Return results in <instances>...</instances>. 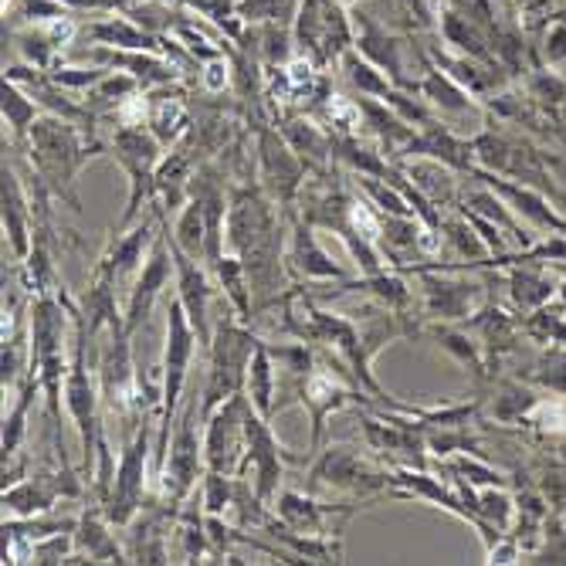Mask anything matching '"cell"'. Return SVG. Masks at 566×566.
I'll return each instance as SVG.
<instances>
[{
  "label": "cell",
  "instance_id": "obj_1",
  "mask_svg": "<svg viewBox=\"0 0 566 566\" xmlns=\"http://www.w3.org/2000/svg\"><path fill=\"white\" fill-rule=\"evenodd\" d=\"M28 146H31V167L34 174L48 184L51 197H59L65 203H72L75 211H82V200L75 193V177L78 170L102 153V143H88L75 123L62 119V116H44L31 126L28 133Z\"/></svg>",
  "mask_w": 566,
  "mask_h": 566
},
{
  "label": "cell",
  "instance_id": "obj_2",
  "mask_svg": "<svg viewBox=\"0 0 566 566\" xmlns=\"http://www.w3.org/2000/svg\"><path fill=\"white\" fill-rule=\"evenodd\" d=\"M65 316L69 305L62 295L38 292L34 308H31V346H28V370L38 374L44 400H48V418L59 424L62 418V380L69 377L65 364Z\"/></svg>",
  "mask_w": 566,
  "mask_h": 566
},
{
  "label": "cell",
  "instance_id": "obj_3",
  "mask_svg": "<svg viewBox=\"0 0 566 566\" xmlns=\"http://www.w3.org/2000/svg\"><path fill=\"white\" fill-rule=\"evenodd\" d=\"M254 346H259V336L248 329V323L238 313L234 316L224 313L218 329H214L211 349H208L211 364H208V380H203V390H200L203 421H208L224 400H231L234 394L244 390Z\"/></svg>",
  "mask_w": 566,
  "mask_h": 566
},
{
  "label": "cell",
  "instance_id": "obj_4",
  "mask_svg": "<svg viewBox=\"0 0 566 566\" xmlns=\"http://www.w3.org/2000/svg\"><path fill=\"white\" fill-rule=\"evenodd\" d=\"M197 333L184 313V302L174 298L170 313H167V346H164V407H160V421H157V444H153V479H160L164 461L170 451V431L177 428V407H180V394L187 384V370L193 359V346H197Z\"/></svg>",
  "mask_w": 566,
  "mask_h": 566
},
{
  "label": "cell",
  "instance_id": "obj_5",
  "mask_svg": "<svg viewBox=\"0 0 566 566\" xmlns=\"http://www.w3.org/2000/svg\"><path fill=\"white\" fill-rule=\"evenodd\" d=\"M203 469H208V461H203V410H200V400L190 397L177 415V431L170 438L164 472L157 479L164 505L180 512V505L197 492Z\"/></svg>",
  "mask_w": 566,
  "mask_h": 566
},
{
  "label": "cell",
  "instance_id": "obj_6",
  "mask_svg": "<svg viewBox=\"0 0 566 566\" xmlns=\"http://www.w3.org/2000/svg\"><path fill=\"white\" fill-rule=\"evenodd\" d=\"M113 153L129 177V208L119 218V231L133 228L143 214V203L157 200V170L164 157V143L149 126H119L113 136Z\"/></svg>",
  "mask_w": 566,
  "mask_h": 566
},
{
  "label": "cell",
  "instance_id": "obj_7",
  "mask_svg": "<svg viewBox=\"0 0 566 566\" xmlns=\"http://www.w3.org/2000/svg\"><path fill=\"white\" fill-rule=\"evenodd\" d=\"M149 421H139L123 448L119 469H116V482L109 499L102 502V516L113 523V530H126L143 509V492H146V461H149Z\"/></svg>",
  "mask_w": 566,
  "mask_h": 566
},
{
  "label": "cell",
  "instance_id": "obj_8",
  "mask_svg": "<svg viewBox=\"0 0 566 566\" xmlns=\"http://www.w3.org/2000/svg\"><path fill=\"white\" fill-rule=\"evenodd\" d=\"M244 410H248V394L241 390L203 421V461H208V472H224L241 479L248 458Z\"/></svg>",
  "mask_w": 566,
  "mask_h": 566
},
{
  "label": "cell",
  "instance_id": "obj_9",
  "mask_svg": "<svg viewBox=\"0 0 566 566\" xmlns=\"http://www.w3.org/2000/svg\"><path fill=\"white\" fill-rule=\"evenodd\" d=\"M308 479H313V482H308V489H313V492L329 489V492H346V495H356V499H367V495L380 492L384 485H390V472L374 469L367 458H359L346 444L326 448L313 461V472H308Z\"/></svg>",
  "mask_w": 566,
  "mask_h": 566
},
{
  "label": "cell",
  "instance_id": "obj_10",
  "mask_svg": "<svg viewBox=\"0 0 566 566\" xmlns=\"http://www.w3.org/2000/svg\"><path fill=\"white\" fill-rule=\"evenodd\" d=\"M259 180H262V190L275 203H282V211L292 208V200L298 197L302 180H305L302 157L285 143V136L272 129H262L259 136Z\"/></svg>",
  "mask_w": 566,
  "mask_h": 566
},
{
  "label": "cell",
  "instance_id": "obj_11",
  "mask_svg": "<svg viewBox=\"0 0 566 566\" xmlns=\"http://www.w3.org/2000/svg\"><path fill=\"white\" fill-rule=\"evenodd\" d=\"M164 228H167V241H170L174 265H177V298L184 302V313H187V319H190V326H193L200 346H203V349H211L214 333H211V323H208V305H211V298H214V285H211L208 272H203V269L197 265L200 259H193V254H187V251L177 244V238H174V231H170L167 221H164Z\"/></svg>",
  "mask_w": 566,
  "mask_h": 566
},
{
  "label": "cell",
  "instance_id": "obj_12",
  "mask_svg": "<svg viewBox=\"0 0 566 566\" xmlns=\"http://www.w3.org/2000/svg\"><path fill=\"white\" fill-rule=\"evenodd\" d=\"M174 272H177V265H174V251H170L167 228H164L157 238H153L146 259H143V269H139V279L129 292V305H126V329L129 333H136L149 319L153 302L160 298V292L167 289Z\"/></svg>",
  "mask_w": 566,
  "mask_h": 566
},
{
  "label": "cell",
  "instance_id": "obj_13",
  "mask_svg": "<svg viewBox=\"0 0 566 566\" xmlns=\"http://www.w3.org/2000/svg\"><path fill=\"white\" fill-rule=\"evenodd\" d=\"M353 18V31H356V51L364 59H370L397 88H403V92H418V85L415 82H407L403 78V62H400V38H394V34H387L370 14H364V11H353L349 14Z\"/></svg>",
  "mask_w": 566,
  "mask_h": 566
},
{
  "label": "cell",
  "instance_id": "obj_14",
  "mask_svg": "<svg viewBox=\"0 0 566 566\" xmlns=\"http://www.w3.org/2000/svg\"><path fill=\"white\" fill-rule=\"evenodd\" d=\"M285 269L289 275L295 279H305V282H343L346 272L339 265H333L329 254L319 248L316 241V231L308 221H292V244L285 251Z\"/></svg>",
  "mask_w": 566,
  "mask_h": 566
},
{
  "label": "cell",
  "instance_id": "obj_15",
  "mask_svg": "<svg viewBox=\"0 0 566 566\" xmlns=\"http://www.w3.org/2000/svg\"><path fill=\"white\" fill-rule=\"evenodd\" d=\"M95 62H102L106 69H116V72H129L143 88L174 85L177 72H180V65L160 59V51H123V48L116 51L109 44L95 48Z\"/></svg>",
  "mask_w": 566,
  "mask_h": 566
},
{
  "label": "cell",
  "instance_id": "obj_16",
  "mask_svg": "<svg viewBox=\"0 0 566 566\" xmlns=\"http://www.w3.org/2000/svg\"><path fill=\"white\" fill-rule=\"evenodd\" d=\"M4 231H8L14 259L28 262V254L34 248V211H31V200L21 190L14 167L8 164H4Z\"/></svg>",
  "mask_w": 566,
  "mask_h": 566
},
{
  "label": "cell",
  "instance_id": "obj_17",
  "mask_svg": "<svg viewBox=\"0 0 566 566\" xmlns=\"http://www.w3.org/2000/svg\"><path fill=\"white\" fill-rule=\"evenodd\" d=\"M421 285H424V308L434 319H465L479 305V285L472 282H448L441 275H424Z\"/></svg>",
  "mask_w": 566,
  "mask_h": 566
},
{
  "label": "cell",
  "instance_id": "obj_18",
  "mask_svg": "<svg viewBox=\"0 0 566 566\" xmlns=\"http://www.w3.org/2000/svg\"><path fill=\"white\" fill-rule=\"evenodd\" d=\"M160 218H164V208H153V218H143V221H136L133 228L119 231L98 262L106 265L116 279L129 275V272L146 259V251H149L153 238H157V234H153V224H157Z\"/></svg>",
  "mask_w": 566,
  "mask_h": 566
},
{
  "label": "cell",
  "instance_id": "obj_19",
  "mask_svg": "<svg viewBox=\"0 0 566 566\" xmlns=\"http://www.w3.org/2000/svg\"><path fill=\"white\" fill-rule=\"evenodd\" d=\"M356 509V502L353 505H323V502H316V499H308V495H302V492H279L275 495V512H279V520L292 530V533H298V536H326L329 530H326V520H329V512H353Z\"/></svg>",
  "mask_w": 566,
  "mask_h": 566
},
{
  "label": "cell",
  "instance_id": "obj_20",
  "mask_svg": "<svg viewBox=\"0 0 566 566\" xmlns=\"http://www.w3.org/2000/svg\"><path fill=\"white\" fill-rule=\"evenodd\" d=\"M149 129L164 146H177L190 133V113L184 106V92L174 85L149 88Z\"/></svg>",
  "mask_w": 566,
  "mask_h": 566
},
{
  "label": "cell",
  "instance_id": "obj_21",
  "mask_svg": "<svg viewBox=\"0 0 566 566\" xmlns=\"http://www.w3.org/2000/svg\"><path fill=\"white\" fill-rule=\"evenodd\" d=\"M244 394L251 400V407L259 410L262 418H275V397H279V370H275V359L265 339H259L251 353V364H248V380H244Z\"/></svg>",
  "mask_w": 566,
  "mask_h": 566
},
{
  "label": "cell",
  "instance_id": "obj_22",
  "mask_svg": "<svg viewBox=\"0 0 566 566\" xmlns=\"http://www.w3.org/2000/svg\"><path fill=\"white\" fill-rule=\"evenodd\" d=\"M65 495L62 489V475H41V479H21L14 485L4 489V505L21 520H34L44 516V512L55 505V499Z\"/></svg>",
  "mask_w": 566,
  "mask_h": 566
},
{
  "label": "cell",
  "instance_id": "obj_23",
  "mask_svg": "<svg viewBox=\"0 0 566 566\" xmlns=\"http://www.w3.org/2000/svg\"><path fill=\"white\" fill-rule=\"evenodd\" d=\"M88 38L109 48H123V51H167V34H153L133 18H109V21L88 24Z\"/></svg>",
  "mask_w": 566,
  "mask_h": 566
},
{
  "label": "cell",
  "instance_id": "obj_24",
  "mask_svg": "<svg viewBox=\"0 0 566 566\" xmlns=\"http://www.w3.org/2000/svg\"><path fill=\"white\" fill-rule=\"evenodd\" d=\"M482 180H485V187H492L495 193H502L509 203H516V214H523V218H530L536 228H549V231H563L566 234V221L549 208V203L536 193V190H530V187H516V184H505V180H499L495 174H479Z\"/></svg>",
  "mask_w": 566,
  "mask_h": 566
},
{
  "label": "cell",
  "instance_id": "obj_25",
  "mask_svg": "<svg viewBox=\"0 0 566 566\" xmlns=\"http://www.w3.org/2000/svg\"><path fill=\"white\" fill-rule=\"evenodd\" d=\"M113 523L98 512H85L78 530H75V546L92 559V563H129V553L119 549L116 536L109 533Z\"/></svg>",
  "mask_w": 566,
  "mask_h": 566
},
{
  "label": "cell",
  "instance_id": "obj_26",
  "mask_svg": "<svg viewBox=\"0 0 566 566\" xmlns=\"http://www.w3.org/2000/svg\"><path fill=\"white\" fill-rule=\"evenodd\" d=\"M282 136L298 153L305 167H316L319 170L329 160V153H333V136H326L319 126L305 123V119H289L282 126Z\"/></svg>",
  "mask_w": 566,
  "mask_h": 566
},
{
  "label": "cell",
  "instance_id": "obj_27",
  "mask_svg": "<svg viewBox=\"0 0 566 566\" xmlns=\"http://www.w3.org/2000/svg\"><path fill=\"white\" fill-rule=\"evenodd\" d=\"M211 272H214V279L221 282L228 305H234V313H238L244 323H251V319H254V302H251V282H248L244 262L238 259V254H224V259H221Z\"/></svg>",
  "mask_w": 566,
  "mask_h": 566
},
{
  "label": "cell",
  "instance_id": "obj_28",
  "mask_svg": "<svg viewBox=\"0 0 566 566\" xmlns=\"http://www.w3.org/2000/svg\"><path fill=\"white\" fill-rule=\"evenodd\" d=\"M418 92L431 102V106H438L441 113L448 116H458V113H469L475 109L472 106V95L461 88L451 75H444L441 69H428L424 82H418Z\"/></svg>",
  "mask_w": 566,
  "mask_h": 566
},
{
  "label": "cell",
  "instance_id": "obj_29",
  "mask_svg": "<svg viewBox=\"0 0 566 566\" xmlns=\"http://www.w3.org/2000/svg\"><path fill=\"white\" fill-rule=\"evenodd\" d=\"M38 390H41V380H38L34 370H28V377H24V384L18 390V400L11 407V415L4 418V441H0V448H4V461L14 458L21 451V444H24V434H28V407H31V400H34Z\"/></svg>",
  "mask_w": 566,
  "mask_h": 566
},
{
  "label": "cell",
  "instance_id": "obj_30",
  "mask_svg": "<svg viewBox=\"0 0 566 566\" xmlns=\"http://www.w3.org/2000/svg\"><path fill=\"white\" fill-rule=\"evenodd\" d=\"M403 174L415 177V184L428 200H451L454 193V180H451V170L448 164L434 160V157H418L415 164H403Z\"/></svg>",
  "mask_w": 566,
  "mask_h": 566
},
{
  "label": "cell",
  "instance_id": "obj_31",
  "mask_svg": "<svg viewBox=\"0 0 566 566\" xmlns=\"http://www.w3.org/2000/svg\"><path fill=\"white\" fill-rule=\"evenodd\" d=\"M339 65H343V72H346V78L353 82V88H359L364 95H370V98H387L397 85L370 62V59H364L359 51H343V59H339Z\"/></svg>",
  "mask_w": 566,
  "mask_h": 566
},
{
  "label": "cell",
  "instance_id": "obj_32",
  "mask_svg": "<svg viewBox=\"0 0 566 566\" xmlns=\"http://www.w3.org/2000/svg\"><path fill=\"white\" fill-rule=\"evenodd\" d=\"M509 285H512V298L523 308H543L553 298V279L539 269H512L509 272Z\"/></svg>",
  "mask_w": 566,
  "mask_h": 566
},
{
  "label": "cell",
  "instance_id": "obj_33",
  "mask_svg": "<svg viewBox=\"0 0 566 566\" xmlns=\"http://www.w3.org/2000/svg\"><path fill=\"white\" fill-rule=\"evenodd\" d=\"M174 238L177 244L193 254V259H203V241H208V221H203V203L197 197H190L184 208H180V218L174 224Z\"/></svg>",
  "mask_w": 566,
  "mask_h": 566
},
{
  "label": "cell",
  "instance_id": "obj_34",
  "mask_svg": "<svg viewBox=\"0 0 566 566\" xmlns=\"http://www.w3.org/2000/svg\"><path fill=\"white\" fill-rule=\"evenodd\" d=\"M0 109H4V119L14 133V139H24L31 133V126L38 123V102L21 92V85L8 82L4 78V102H0Z\"/></svg>",
  "mask_w": 566,
  "mask_h": 566
},
{
  "label": "cell",
  "instance_id": "obj_35",
  "mask_svg": "<svg viewBox=\"0 0 566 566\" xmlns=\"http://www.w3.org/2000/svg\"><path fill=\"white\" fill-rule=\"evenodd\" d=\"M431 336L458 359L461 367L465 370H472V377L475 380H485V349H482V343H472L465 333H454V329H431Z\"/></svg>",
  "mask_w": 566,
  "mask_h": 566
},
{
  "label": "cell",
  "instance_id": "obj_36",
  "mask_svg": "<svg viewBox=\"0 0 566 566\" xmlns=\"http://www.w3.org/2000/svg\"><path fill=\"white\" fill-rule=\"evenodd\" d=\"M234 475H224V472H208L200 482V499H203V512L208 516H224V512L234 505Z\"/></svg>",
  "mask_w": 566,
  "mask_h": 566
},
{
  "label": "cell",
  "instance_id": "obj_37",
  "mask_svg": "<svg viewBox=\"0 0 566 566\" xmlns=\"http://www.w3.org/2000/svg\"><path fill=\"white\" fill-rule=\"evenodd\" d=\"M536 407H539V397L533 390H526L523 384H505L502 394L495 397V418L499 421H520Z\"/></svg>",
  "mask_w": 566,
  "mask_h": 566
},
{
  "label": "cell",
  "instance_id": "obj_38",
  "mask_svg": "<svg viewBox=\"0 0 566 566\" xmlns=\"http://www.w3.org/2000/svg\"><path fill=\"white\" fill-rule=\"evenodd\" d=\"M356 180H359V187H364V190L370 193L374 208H380L384 214L415 218V211H410V200H407L400 190H394V187H387V184H377V180H374V177H367V174H359Z\"/></svg>",
  "mask_w": 566,
  "mask_h": 566
},
{
  "label": "cell",
  "instance_id": "obj_39",
  "mask_svg": "<svg viewBox=\"0 0 566 566\" xmlns=\"http://www.w3.org/2000/svg\"><path fill=\"white\" fill-rule=\"evenodd\" d=\"M262 59L275 69V65H289V59H292V44H295V34L289 31V28H279L275 21L272 24H265V31H262Z\"/></svg>",
  "mask_w": 566,
  "mask_h": 566
},
{
  "label": "cell",
  "instance_id": "obj_40",
  "mask_svg": "<svg viewBox=\"0 0 566 566\" xmlns=\"http://www.w3.org/2000/svg\"><path fill=\"white\" fill-rule=\"evenodd\" d=\"M18 48H21V55L34 65V69H41V72H48L51 69V59H55V41L48 38V31H21L18 34Z\"/></svg>",
  "mask_w": 566,
  "mask_h": 566
},
{
  "label": "cell",
  "instance_id": "obj_41",
  "mask_svg": "<svg viewBox=\"0 0 566 566\" xmlns=\"http://www.w3.org/2000/svg\"><path fill=\"white\" fill-rule=\"evenodd\" d=\"M11 14L31 24H51L55 18H65L69 8L62 0H11Z\"/></svg>",
  "mask_w": 566,
  "mask_h": 566
},
{
  "label": "cell",
  "instance_id": "obj_42",
  "mask_svg": "<svg viewBox=\"0 0 566 566\" xmlns=\"http://www.w3.org/2000/svg\"><path fill=\"white\" fill-rule=\"evenodd\" d=\"M530 95L543 102V106H559V102H566V78H559L556 72L536 69L530 75Z\"/></svg>",
  "mask_w": 566,
  "mask_h": 566
},
{
  "label": "cell",
  "instance_id": "obj_43",
  "mask_svg": "<svg viewBox=\"0 0 566 566\" xmlns=\"http://www.w3.org/2000/svg\"><path fill=\"white\" fill-rule=\"evenodd\" d=\"M536 380L543 387H549V390L566 397V349H553V353L543 356V364L536 370Z\"/></svg>",
  "mask_w": 566,
  "mask_h": 566
},
{
  "label": "cell",
  "instance_id": "obj_44",
  "mask_svg": "<svg viewBox=\"0 0 566 566\" xmlns=\"http://www.w3.org/2000/svg\"><path fill=\"white\" fill-rule=\"evenodd\" d=\"M285 0H238V18L248 24H272L282 18Z\"/></svg>",
  "mask_w": 566,
  "mask_h": 566
},
{
  "label": "cell",
  "instance_id": "obj_45",
  "mask_svg": "<svg viewBox=\"0 0 566 566\" xmlns=\"http://www.w3.org/2000/svg\"><path fill=\"white\" fill-rule=\"evenodd\" d=\"M546 533H549L546 536V546L543 549H533L526 563H566V530L556 520H549Z\"/></svg>",
  "mask_w": 566,
  "mask_h": 566
},
{
  "label": "cell",
  "instance_id": "obj_46",
  "mask_svg": "<svg viewBox=\"0 0 566 566\" xmlns=\"http://www.w3.org/2000/svg\"><path fill=\"white\" fill-rule=\"evenodd\" d=\"M109 69H55V72H48L51 82H55L59 88H92L102 75H106Z\"/></svg>",
  "mask_w": 566,
  "mask_h": 566
},
{
  "label": "cell",
  "instance_id": "obj_47",
  "mask_svg": "<svg viewBox=\"0 0 566 566\" xmlns=\"http://www.w3.org/2000/svg\"><path fill=\"white\" fill-rule=\"evenodd\" d=\"M543 59H546L549 65L566 62V21L549 18V31H546V38H543Z\"/></svg>",
  "mask_w": 566,
  "mask_h": 566
},
{
  "label": "cell",
  "instance_id": "obj_48",
  "mask_svg": "<svg viewBox=\"0 0 566 566\" xmlns=\"http://www.w3.org/2000/svg\"><path fill=\"white\" fill-rule=\"evenodd\" d=\"M228 65H224V59H214V62H208V69H203V88L208 92H224V85H228Z\"/></svg>",
  "mask_w": 566,
  "mask_h": 566
},
{
  "label": "cell",
  "instance_id": "obj_49",
  "mask_svg": "<svg viewBox=\"0 0 566 566\" xmlns=\"http://www.w3.org/2000/svg\"><path fill=\"white\" fill-rule=\"evenodd\" d=\"M559 298H563V308H566V282L559 285Z\"/></svg>",
  "mask_w": 566,
  "mask_h": 566
}]
</instances>
